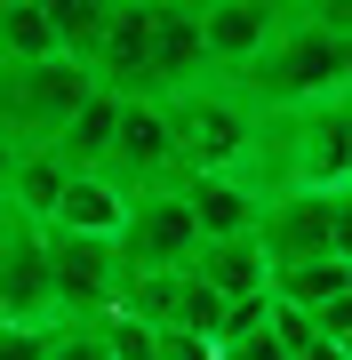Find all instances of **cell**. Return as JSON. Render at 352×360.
<instances>
[{
    "label": "cell",
    "mask_w": 352,
    "mask_h": 360,
    "mask_svg": "<svg viewBox=\"0 0 352 360\" xmlns=\"http://www.w3.org/2000/svg\"><path fill=\"white\" fill-rule=\"evenodd\" d=\"M224 89H233L248 112H296V104L344 96L352 89V32L320 25V16H304L296 0H288L273 16V32H264V49L248 56Z\"/></svg>",
    "instance_id": "obj_1"
},
{
    "label": "cell",
    "mask_w": 352,
    "mask_h": 360,
    "mask_svg": "<svg viewBox=\"0 0 352 360\" xmlns=\"http://www.w3.org/2000/svg\"><path fill=\"white\" fill-rule=\"evenodd\" d=\"M256 193H344L352 184V89L296 104V112H256Z\"/></svg>",
    "instance_id": "obj_2"
},
{
    "label": "cell",
    "mask_w": 352,
    "mask_h": 360,
    "mask_svg": "<svg viewBox=\"0 0 352 360\" xmlns=\"http://www.w3.org/2000/svg\"><path fill=\"white\" fill-rule=\"evenodd\" d=\"M89 65H72V56H32V65H0V144H8V160L25 153H48L56 136H65V120L89 104Z\"/></svg>",
    "instance_id": "obj_3"
},
{
    "label": "cell",
    "mask_w": 352,
    "mask_h": 360,
    "mask_svg": "<svg viewBox=\"0 0 352 360\" xmlns=\"http://www.w3.org/2000/svg\"><path fill=\"white\" fill-rule=\"evenodd\" d=\"M248 240L264 248V264H313V257L352 264V184L344 193H264Z\"/></svg>",
    "instance_id": "obj_4"
},
{
    "label": "cell",
    "mask_w": 352,
    "mask_h": 360,
    "mask_svg": "<svg viewBox=\"0 0 352 360\" xmlns=\"http://www.w3.org/2000/svg\"><path fill=\"white\" fill-rule=\"evenodd\" d=\"M40 281H48V321L56 328H96L120 304L112 240H80V232H48L40 224Z\"/></svg>",
    "instance_id": "obj_5"
},
{
    "label": "cell",
    "mask_w": 352,
    "mask_h": 360,
    "mask_svg": "<svg viewBox=\"0 0 352 360\" xmlns=\"http://www.w3.org/2000/svg\"><path fill=\"white\" fill-rule=\"evenodd\" d=\"M193 248H200V232H193V208H184L176 193H136L129 217H120V232H112L120 281H136V272H184Z\"/></svg>",
    "instance_id": "obj_6"
},
{
    "label": "cell",
    "mask_w": 352,
    "mask_h": 360,
    "mask_svg": "<svg viewBox=\"0 0 352 360\" xmlns=\"http://www.w3.org/2000/svg\"><path fill=\"white\" fill-rule=\"evenodd\" d=\"M144 72H152V104H169V96H184V89L209 80L193 0H144Z\"/></svg>",
    "instance_id": "obj_7"
},
{
    "label": "cell",
    "mask_w": 352,
    "mask_h": 360,
    "mask_svg": "<svg viewBox=\"0 0 352 360\" xmlns=\"http://www.w3.org/2000/svg\"><path fill=\"white\" fill-rule=\"evenodd\" d=\"M0 321L8 328H56L48 281H40V224L0 200Z\"/></svg>",
    "instance_id": "obj_8"
},
{
    "label": "cell",
    "mask_w": 352,
    "mask_h": 360,
    "mask_svg": "<svg viewBox=\"0 0 352 360\" xmlns=\"http://www.w3.org/2000/svg\"><path fill=\"white\" fill-rule=\"evenodd\" d=\"M288 0H193V25H200V56H209V80H233L248 56L264 49L273 16Z\"/></svg>",
    "instance_id": "obj_9"
},
{
    "label": "cell",
    "mask_w": 352,
    "mask_h": 360,
    "mask_svg": "<svg viewBox=\"0 0 352 360\" xmlns=\"http://www.w3.org/2000/svg\"><path fill=\"white\" fill-rule=\"evenodd\" d=\"M176 200L193 208L200 240H240V232H256V208H264V193L248 176H184Z\"/></svg>",
    "instance_id": "obj_10"
},
{
    "label": "cell",
    "mask_w": 352,
    "mask_h": 360,
    "mask_svg": "<svg viewBox=\"0 0 352 360\" xmlns=\"http://www.w3.org/2000/svg\"><path fill=\"white\" fill-rule=\"evenodd\" d=\"M120 217H129V200H120L105 176H65V193H56V208L40 224L48 232H80V240H112Z\"/></svg>",
    "instance_id": "obj_11"
},
{
    "label": "cell",
    "mask_w": 352,
    "mask_h": 360,
    "mask_svg": "<svg viewBox=\"0 0 352 360\" xmlns=\"http://www.w3.org/2000/svg\"><path fill=\"white\" fill-rule=\"evenodd\" d=\"M184 272H193V281L209 288V296H224V304H233V296H256L273 264H264V248H256V240L240 232V240H200Z\"/></svg>",
    "instance_id": "obj_12"
},
{
    "label": "cell",
    "mask_w": 352,
    "mask_h": 360,
    "mask_svg": "<svg viewBox=\"0 0 352 360\" xmlns=\"http://www.w3.org/2000/svg\"><path fill=\"white\" fill-rule=\"evenodd\" d=\"M264 296L288 312H320L337 304V296H352V264L344 257H313V264H273L264 272Z\"/></svg>",
    "instance_id": "obj_13"
},
{
    "label": "cell",
    "mask_w": 352,
    "mask_h": 360,
    "mask_svg": "<svg viewBox=\"0 0 352 360\" xmlns=\"http://www.w3.org/2000/svg\"><path fill=\"white\" fill-rule=\"evenodd\" d=\"M112 112H120V96H105V89H89V104L65 120V136L48 144V160L65 168V176H89L96 160H105V144H112Z\"/></svg>",
    "instance_id": "obj_14"
},
{
    "label": "cell",
    "mask_w": 352,
    "mask_h": 360,
    "mask_svg": "<svg viewBox=\"0 0 352 360\" xmlns=\"http://www.w3.org/2000/svg\"><path fill=\"white\" fill-rule=\"evenodd\" d=\"M32 8H40V25H48L56 56H72V65H89V49L112 25V0H32Z\"/></svg>",
    "instance_id": "obj_15"
},
{
    "label": "cell",
    "mask_w": 352,
    "mask_h": 360,
    "mask_svg": "<svg viewBox=\"0 0 352 360\" xmlns=\"http://www.w3.org/2000/svg\"><path fill=\"white\" fill-rule=\"evenodd\" d=\"M32 56H56V40L32 0H16V8H0V65H32Z\"/></svg>",
    "instance_id": "obj_16"
},
{
    "label": "cell",
    "mask_w": 352,
    "mask_h": 360,
    "mask_svg": "<svg viewBox=\"0 0 352 360\" xmlns=\"http://www.w3.org/2000/svg\"><path fill=\"white\" fill-rule=\"evenodd\" d=\"M273 321V296H233V304H224V321H216V345H233V336H248V328H264Z\"/></svg>",
    "instance_id": "obj_17"
},
{
    "label": "cell",
    "mask_w": 352,
    "mask_h": 360,
    "mask_svg": "<svg viewBox=\"0 0 352 360\" xmlns=\"http://www.w3.org/2000/svg\"><path fill=\"white\" fill-rule=\"evenodd\" d=\"M304 328H313L320 345H344V352H352V296H337V304H320V312H304Z\"/></svg>",
    "instance_id": "obj_18"
},
{
    "label": "cell",
    "mask_w": 352,
    "mask_h": 360,
    "mask_svg": "<svg viewBox=\"0 0 352 360\" xmlns=\"http://www.w3.org/2000/svg\"><path fill=\"white\" fill-rule=\"evenodd\" d=\"M48 336L56 328H8L0 321V360H48Z\"/></svg>",
    "instance_id": "obj_19"
},
{
    "label": "cell",
    "mask_w": 352,
    "mask_h": 360,
    "mask_svg": "<svg viewBox=\"0 0 352 360\" xmlns=\"http://www.w3.org/2000/svg\"><path fill=\"white\" fill-rule=\"evenodd\" d=\"M48 360H105V336H96V328H56L48 336Z\"/></svg>",
    "instance_id": "obj_20"
},
{
    "label": "cell",
    "mask_w": 352,
    "mask_h": 360,
    "mask_svg": "<svg viewBox=\"0 0 352 360\" xmlns=\"http://www.w3.org/2000/svg\"><path fill=\"white\" fill-rule=\"evenodd\" d=\"M8 168H16V160H8V144H0V200H8Z\"/></svg>",
    "instance_id": "obj_21"
},
{
    "label": "cell",
    "mask_w": 352,
    "mask_h": 360,
    "mask_svg": "<svg viewBox=\"0 0 352 360\" xmlns=\"http://www.w3.org/2000/svg\"><path fill=\"white\" fill-rule=\"evenodd\" d=\"M0 8H16V0H0Z\"/></svg>",
    "instance_id": "obj_22"
}]
</instances>
